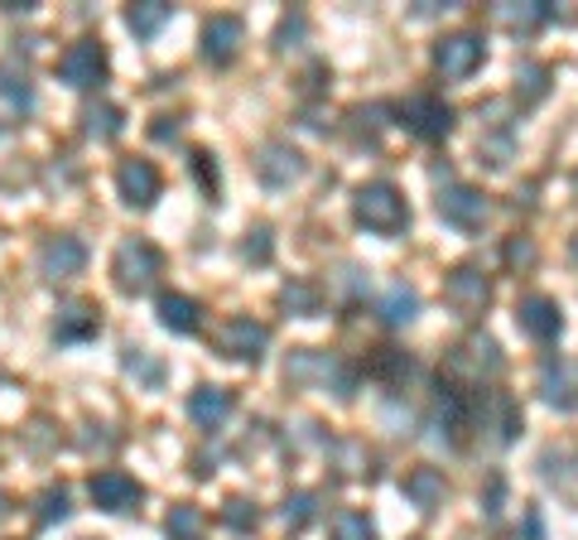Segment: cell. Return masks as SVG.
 <instances>
[{"label": "cell", "instance_id": "6da1fadb", "mask_svg": "<svg viewBox=\"0 0 578 540\" xmlns=\"http://www.w3.org/2000/svg\"><path fill=\"white\" fill-rule=\"evenodd\" d=\"M285 381L295 387H319V391H333V396H352V372L343 367V358L333 352H319V348H295L285 358Z\"/></svg>", "mask_w": 578, "mask_h": 540}, {"label": "cell", "instance_id": "7a4b0ae2", "mask_svg": "<svg viewBox=\"0 0 578 540\" xmlns=\"http://www.w3.org/2000/svg\"><path fill=\"white\" fill-rule=\"evenodd\" d=\"M352 213H357V222L366 232H381V236H396L405 222H410V208H405L400 189L396 183H386V179L362 183L357 199H352Z\"/></svg>", "mask_w": 578, "mask_h": 540}, {"label": "cell", "instance_id": "3957f363", "mask_svg": "<svg viewBox=\"0 0 578 540\" xmlns=\"http://www.w3.org/2000/svg\"><path fill=\"white\" fill-rule=\"evenodd\" d=\"M111 275H116V285L126 289V295H144V289H154V280L164 275V256H160V246H150V242H121L116 246V256H111Z\"/></svg>", "mask_w": 578, "mask_h": 540}, {"label": "cell", "instance_id": "277c9868", "mask_svg": "<svg viewBox=\"0 0 578 540\" xmlns=\"http://www.w3.org/2000/svg\"><path fill=\"white\" fill-rule=\"evenodd\" d=\"M396 121L410 130V136H419V140H443L453 130V112H449V102L419 92V97H405L396 107Z\"/></svg>", "mask_w": 578, "mask_h": 540}, {"label": "cell", "instance_id": "5b68a950", "mask_svg": "<svg viewBox=\"0 0 578 540\" xmlns=\"http://www.w3.org/2000/svg\"><path fill=\"white\" fill-rule=\"evenodd\" d=\"M270 348V328L246 319V314H236V319H227L217 328V352L222 358H236V362H260Z\"/></svg>", "mask_w": 578, "mask_h": 540}, {"label": "cell", "instance_id": "8992f818", "mask_svg": "<svg viewBox=\"0 0 578 540\" xmlns=\"http://www.w3.org/2000/svg\"><path fill=\"white\" fill-rule=\"evenodd\" d=\"M58 77L77 92L97 87L107 77V49H101V39H77V44H68V54L58 59Z\"/></svg>", "mask_w": 578, "mask_h": 540}, {"label": "cell", "instance_id": "52a82bcc", "mask_svg": "<svg viewBox=\"0 0 578 540\" xmlns=\"http://www.w3.org/2000/svg\"><path fill=\"white\" fill-rule=\"evenodd\" d=\"M87 493H92V502H97L101 511H136L140 502H144V487L130 478V473H121V468H107V473H97V478L87 483Z\"/></svg>", "mask_w": 578, "mask_h": 540}, {"label": "cell", "instance_id": "ba28073f", "mask_svg": "<svg viewBox=\"0 0 578 540\" xmlns=\"http://www.w3.org/2000/svg\"><path fill=\"white\" fill-rule=\"evenodd\" d=\"M256 174L266 189H289L299 174H304V155L295 150V145H285V140H266L260 145V155H256Z\"/></svg>", "mask_w": 578, "mask_h": 540}, {"label": "cell", "instance_id": "9c48e42d", "mask_svg": "<svg viewBox=\"0 0 578 540\" xmlns=\"http://www.w3.org/2000/svg\"><path fill=\"white\" fill-rule=\"evenodd\" d=\"M439 218L449 222V227H458V232H478L482 222H488V193L453 183V189L439 193Z\"/></svg>", "mask_w": 578, "mask_h": 540}, {"label": "cell", "instance_id": "30bf717a", "mask_svg": "<svg viewBox=\"0 0 578 540\" xmlns=\"http://www.w3.org/2000/svg\"><path fill=\"white\" fill-rule=\"evenodd\" d=\"M482 63V39L458 30V34H443L439 44H434V68L443 77H468L472 68Z\"/></svg>", "mask_w": 578, "mask_h": 540}, {"label": "cell", "instance_id": "8fae6325", "mask_svg": "<svg viewBox=\"0 0 578 540\" xmlns=\"http://www.w3.org/2000/svg\"><path fill=\"white\" fill-rule=\"evenodd\" d=\"M242 44H246V24L236 15H213L203 24V59L217 63V68H227L242 54Z\"/></svg>", "mask_w": 578, "mask_h": 540}, {"label": "cell", "instance_id": "7c38bea8", "mask_svg": "<svg viewBox=\"0 0 578 540\" xmlns=\"http://www.w3.org/2000/svg\"><path fill=\"white\" fill-rule=\"evenodd\" d=\"M101 333V309L92 305V299H68V305H58L54 314V342H87Z\"/></svg>", "mask_w": 578, "mask_h": 540}, {"label": "cell", "instance_id": "4fadbf2b", "mask_svg": "<svg viewBox=\"0 0 578 540\" xmlns=\"http://www.w3.org/2000/svg\"><path fill=\"white\" fill-rule=\"evenodd\" d=\"M516 324H521V333H531L535 342H555L564 333V314L549 295H525L516 305Z\"/></svg>", "mask_w": 578, "mask_h": 540}, {"label": "cell", "instance_id": "5bb4252c", "mask_svg": "<svg viewBox=\"0 0 578 540\" xmlns=\"http://www.w3.org/2000/svg\"><path fill=\"white\" fill-rule=\"evenodd\" d=\"M443 299H449L458 314H482V309H488V299H492V285H488V275H482L478 266H458V271H449Z\"/></svg>", "mask_w": 578, "mask_h": 540}, {"label": "cell", "instance_id": "9a60e30c", "mask_svg": "<svg viewBox=\"0 0 578 540\" xmlns=\"http://www.w3.org/2000/svg\"><path fill=\"white\" fill-rule=\"evenodd\" d=\"M116 189H121L126 208H154V199H160V169L150 160H126L116 169Z\"/></svg>", "mask_w": 578, "mask_h": 540}, {"label": "cell", "instance_id": "2e32d148", "mask_svg": "<svg viewBox=\"0 0 578 540\" xmlns=\"http://www.w3.org/2000/svg\"><path fill=\"white\" fill-rule=\"evenodd\" d=\"M449 367H453V372H468V377H482V372L496 377V372H502V348H496L488 333H472V338H463L453 348Z\"/></svg>", "mask_w": 578, "mask_h": 540}, {"label": "cell", "instance_id": "e0dca14e", "mask_svg": "<svg viewBox=\"0 0 578 540\" xmlns=\"http://www.w3.org/2000/svg\"><path fill=\"white\" fill-rule=\"evenodd\" d=\"M83 266H87V246L77 242V236H49V242L39 246V271H44L49 280L77 275Z\"/></svg>", "mask_w": 578, "mask_h": 540}, {"label": "cell", "instance_id": "ac0fdd59", "mask_svg": "<svg viewBox=\"0 0 578 540\" xmlns=\"http://www.w3.org/2000/svg\"><path fill=\"white\" fill-rule=\"evenodd\" d=\"M232 405H236V396L227 387H199L189 396V420L199 430H222V420L232 415Z\"/></svg>", "mask_w": 578, "mask_h": 540}, {"label": "cell", "instance_id": "d6986e66", "mask_svg": "<svg viewBox=\"0 0 578 540\" xmlns=\"http://www.w3.org/2000/svg\"><path fill=\"white\" fill-rule=\"evenodd\" d=\"M154 314H160V324L169 333H199V324H203L199 299H189V295H160Z\"/></svg>", "mask_w": 578, "mask_h": 540}, {"label": "cell", "instance_id": "ffe728a7", "mask_svg": "<svg viewBox=\"0 0 578 540\" xmlns=\"http://www.w3.org/2000/svg\"><path fill=\"white\" fill-rule=\"evenodd\" d=\"M443 493H449V483H443L439 468H415V473H405V497H410L419 511H434V507L443 502Z\"/></svg>", "mask_w": 578, "mask_h": 540}, {"label": "cell", "instance_id": "44dd1931", "mask_svg": "<svg viewBox=\"0 0 578 540\" xmlns=\"http://www.w3.org/2000/svg\"><path fill=\"white\" fill-rule=\"evenodd\" d=\"M376 314H381V324H390V328L415 324V314H419V295H415V289L405 285V280H396V285H386V295H381Z\"/></svg>", "mask_w": 578, "mask_h": 540}, {"label": "cell", "instance_id": "7402d4cb", "mask_svg": "<svg viewBox=\"0 0 578 540\" xmlns=\"http://www.w3.org/2000/svg\"><path fill=\"white\" fill-rule=\"evenodd\" d=\"M540 391L549 405H559V411H574L578 405V391H574V367L569 362H545L540 372Z\"/></svg>", "mask_w": 578, "mask_h": 540}, {"label": "cell", "instance_id": "603a6c76", "mask_svg": "<svg viewBox=\"0 0 578 540\" xmlns=\"http://www.w3.org/2000/svg\"><path fill=\"white\" fill-rule=\"evenodd\" d=\"M121 130H126L121 107H111V102H87V107H83V136H92V140H116Z\"/></svg>", "mask_w": 578, "mask_h": 540}, {"label": "cell", "instance_id": "cb8c5ba5", "mask_svg": "<svg viewBox=\"0 0 578 540\" xmlns=\"http://www.w3.org/2000/svg\"><path fill=\"white\" fill-rule=\"evenodd\" d=\"M169 20H174V6H169V0H140V6L126 10V24H130V30H136L140 39H154Z\"/></svg>", "mask_w": 578, "mask_h": 540}, {"label": "cell", "instance_id": "d4e9b609", "mask_svg": "<svg viewBox=\"0 0 578 540\" xmlns=\"http://www.w3.org/2000/svg\"><path fill=\"white\" fill-rule=\"evenodd\" d=\"M280 305L295 314V319H313V314L323 309V295H319V289H313L309 280H289V285L280 289Z\"/></svg>", "mask_w": 578, "mask_h": 540}, {"label": "cell", "instance_id": "484cf974", "mask_svg": "<svg viewBox=\"0 0 578 540\" xmlns=\"http://www.w3.org/2000/svg\"><path fill=\"white\" fill-rule=\"evenodd\" d=\"M34 517H39V526L68 521V517H73V507H68V487H44V493L34 497Z\"/></svg>", "mask_w": 578, "mask_h": 540}, {"label": "cell", "instance_id": "4316f807", "mask_svg": "<svg viewBox=\"0 0 578 540\" xmlns=\"http://www.w3.org/2000/svg\"><path fill=\"white\" fill-rule=\"evenodd\" d=\"M496 20H502L506 30L531 34V30H540V24L549 20V6H496Z\"/></svg>", "mask_w": 578, "mask_h": 540}, {"label": "cell", "instance_id": "83f0119b", "mask_svg": "<svg viewBox=\"0 0 578 540\" xmlns=\"http://www.w3.org/2000/svg\"><path fill=\"white\" fill-rule=\"evenodd\" d=\"M164 531H169V540H199L203 536V511L189 507V502H179L174 511H169Z\"/></svg>", "mask_w": 578, "mask_h": 540}, {"label": "cell", "instance_id": "f1b7e54d", "mask_svg": "<svg viewBox=\"0 0 578 540\" xmlns=\"http://www.w3.org/2000/svg\"><path fill=\"white\" fill-rule=\"evenodd\" d=\"M313 511H319V497H313V493H289L285 507H280V517H285L289 531H304V526L313 521Z\"/></svg>", "mask_w": 578, "mask_h": 540}, {"label": "cell", "instance_id": "f546056e", "mask_svg": "<svg viewBox=\"0 0 578 540\" xmlns=\"http://www.w3.org/2000/svg\"><path fill=\"white\" fill-rule=\"evenodd\" d=\"M0 97H6L10 112H30L34 107V92H30V83H24V73H10V68H0Z\"/></svg>", "mask_w": 578, "mask_h": 540}, {"label": "cell", "instance_id": "4dcf8cb0", "mask_svg": "<svg viewBox=\"0 0 578 540\" xmlns=\"http://www.w3.org/2000/svg\"><path fill=\"white\" fill-rule=\"evenodd\" d=\"M126 372L140 377L144 387H160V381H164V362H154L144 348H126Z\"/></svg>", "mask_w": 578, "mask_h": 540}, {"label": "cell", "instance_id": "1f68e13d", "mask_svg": "<svg viewBox=\"0 0 578 540\" xmlns=\"http://www.w3.org/2000/svg\"><path fill=\"white\" fill-rule=\"evenodd\" d=\"M222 521L232 526V531H256L260 526V511H256V502H246V497H227V507H222Z\"/></svg>", "mask_w": 578, "mask_h": 540}, {"label": "cell", "instance_id": "d6a6232c", "mask_svg": "<svg viewBox=\"0 0 578 540\" xmlns=\"http://www.w3.org/2000/svg\"><path fill=\"white\" fill-rule=\"evenodd\" d=\"M333 540H376V526H372V517H362V511H343V517L333 521Z\"/></svg>", "mask_w": 578, "mask_h": 540}, {"label": "cell", "instance_id": "836d02e7", "mask_svg": "<svg viewBox=\"0 0 578 540\" xmlns=\"http://www.w3.org/2000/svg\"><path fill=\"white\" fill-rule=\"evenodd\" d=\"M193 174H199V183H203V193L207 199H217V183H222V174H217V165H213V155L207 150H193Z\"/></svg>", "mask_w": 578, "mask_h": 540}, {"label": "cell", "instance_id": "e575fe53", "mask_svg": "<svg viewBox=\"0 0 578 540\" xmlns=\"http://www.w3.org/2000/svg\"><path fill=\"white\" fill-rule=\"evenodd\" d=\"M242 256H246V261H256V266H266V261H270V232H266V227L246 232V246H242Z\"/></svg>", "mask_w": 578, "mask_h": 540}, {"label": "cell", "instance_id": "d590c367", "mask_svg": "<svg viewBox=\"0 0 578 540\" xmlns=\"http://www.w3.org/2000/svg\"><path fill=\"white\" fill-rule=\"evenodd\" d=\"M545 68H540V63H525V68H521V83H525V97H531V102H540L545 97Z\"/></svg>", "mask_w": 578, "mask_h": 540}, {"label": "cell", "instance_id": "8d00e7d4", "mask_svg": "<svg viewBox=\"0 0 578 540\" xmlns=\"http://www.w3.org/2000/svg\"><path fill=\"white\" fill-rule=\"evenodd\" d=\"M150 136H154V140H174V136H179V121H174V116H160V121L150 126Z\"/></svg>", "mask_w": 578, "mask_h": 540}, {"label": "cell", "instance_id": "74e56055", "mask_svg": "<svg viewBox=\"0 0 578 540\" xmlns=\"http://www.w3.org/2000/svg\"><path fill=\"white\" fill-rule=\"evenodd\" d=\"M535 252H531V242H511L506 246V261H531Z\"/></svg>", "mask_w": 578, "mask_h": 540}, {"label": "cell", "instance_id": "f35d334b", "mask_svg": "<svg viewBox=\"0 0 578 540\" xmlns=\"http://www.w3.org/2000/svg\"><path fill=\"white\" fill-rule=\"evenodd\" d=\"M6 517H10V497L0 493V521H6Z\"/></svg>", "mask_w": 578, "mask_h": 540}]
</instances>
